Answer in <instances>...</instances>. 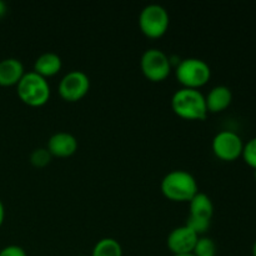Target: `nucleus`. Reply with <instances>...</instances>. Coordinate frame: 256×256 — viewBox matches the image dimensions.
Segmentation results:
<instances>
[{
  "label": "nucleus",
  "instance_id": "nucleus-1",
  "mask_svg": "<svg viewBox=\"0 0 256 256\" xmlns=\"http://www.w3.org/2000/svg\"><path fill=\"white\" fill-rule=\"evenodd\" d=\"M172 108L178 116L186 120H204L208 115L205 95L199 89L182 88L172 94Z\"/></svg>",
  "mask_w": 256,
  "mask_h": 256
},
{
  "label": "nucleus",
  "instance_id": "nucleus-2",
  "mask_svg": "<svg viewBox=\"0 0 256 256\" xmlns=\"http://www.w3.org/2000/svg\"><path fill=\"white\" fill-rule=\"evenodd\" d=\"M162 192L172 202H190L199 192L198 182L194 175L186 170H172L162 180Z\"/></svg>",
  "mask_w": 256,
  "mask_h": 256
},
{
  "label": "nucleus",
  "instance_id": "nucleus-3",
  "mask_svg": "<svg viewBox=\"0 0 256 256\" xmlns=\"http://www.w3.org/2000/svg\"><path fill=\"white\" fill-rule=\"evenodd\" d=\"M18 96L22 102L30 106H42L50 98V85L46 78L42 76L34 70L22 75L16 84Z\"/></svg>",
  "mask_w": 256,
  "mask_h": 256
},
{
  "label": "nucleus",
  "instance_id": "nucleus-4",
  "mask_svg": "<svg viewBox=\"0 0 256 256\" xmlns=\"http://www.w3.org/2000/svg\"><path fill=\"white\" fill-rule=\"evenodd\" d=\"M175 75L182 88L199 89L210 80L212 69L205 60L199 58H185L178 62Z\"/></svg>",
  "mask_w": 256,
  "mask_h": 256
},
{
  "label": "nucleus",
  "instance_id": "nucleus-5",
  "mask_svg": "<svg viewBox=\"0 0 256 256\" xmlns=\"http://www.w3.org/2000/svg\"><path fill=\"white\" fill-rule=\"evenodd\" d=\"M170 24L168 10L162 5L152 2L144 6L139 15L140 30L149 38H160L166 32Z\"/></svg>",
  "mask_w": 256,
  "mask_h": 256
},
{
  "label": "nucleus",
  "instance_id": "nucleus-6",
  "mask_svg": "<svg viewBox=\"0 0 256 256\" xmlns=\"http://www.w3.org/2000/svg\"><path fill=\"white\" fill-rule=\"evenodd\" d=\"M140 68L145 76L152 82H162L172 72V60L162 50L150 48L145 50L140 59Z\"/></svg>",
  "mask_w": 256,
  "mask_h": 256
},
{
  "label": "nucleus",
  "instance_id": "nucleus-7",
  "mask_svg": "<svg viewBox=\"0 0 256 256\" xmlns=\"http://www.w3.org/2000/svg\"><path fill=\"white\" fill-rule=\"evenodd\" d=\"M90 78L82 70H70L59 82V94L66 102H78L88 94Z\"/></svg>",
  "mask_w": 256,
  "mask_h": 256
},
{
  "label": "nucleus",
  "instance_id": "nucleus-8",
  "mask_svg": "<svg viewBox=\"0 0 256 256\" xmlns=\"http://www.w3.org/2000/svg\"><path fill=\"white\" fill-rule=\"evenodd\" d=\"M212 152L224 162H234L242 156L244 142L240 135L232 130H222L212 139Z\"/></svg>",
  "mask_w": 256,
  "mask_h": 256
},
{
  "label": "nucleus",
  "instance_id": "nucleus-9",
  "mask_svg": "<svg viewBox=\"0 0 256 256\" xmlns=\"http://www.w3.org/2000/svg\"><path fill=\"white\" fill-rule=\"evenodd\" d=\"M198 238L199 236L192 230H190L186 225H182L170 232V234L168 235L166 244L174 255L186 254V252H192Z\"/></svg>",
  "mask_w": 256,
  "mask_h": 256
},
{
  "label": "nucleus",
  "instance_id": "nucleus-10",
  "mask_svg": "<svg viewBox=\"0 0 256 256\" xmlns=\"http://www.w3.org/2000/svg\"><path fill=\"white\" fill-rule=\"evenodd\" d=\"M78 139L68 132H58L48 140V148L50 154L54 156L66 158L78 150Z\"/></svg>",
  "mask_w": 256,
  "mask_h": 256
},
{
  "label": "nucleus",
  "instance_id": "nucleus-11",
  "mask_svg": "<svg viewBox=\"0 0 256 256\" xmlns=\"http://www.w3.org/2000/svg\"><path fill=\"white\" fill-rule=\"evenodd\" d=\"M24 74V65L16 58H6V59L0 60V85L2 86L16 85Z\"/></svg>",
  "mask_w": 256,
  "mask_h": 256
},
{
  "label": "nucleus",
  "instance_id": "nucleus-12",
  "mask_svg": "<svg viewBox=\"0 0 256 256\" xmlns=\"http://www.w3.org/2000/svg\"><path fill=\"white\" fill-rule=\"evenodd\" d=\"M205 100L208 112H220L230 106L232 102V92L226 85H216L208 92Z\"/></svg>",
  "mask_w": 256,
  "mask_h": 256
},
{
  "label": "nucleus",
  "instance_id": "nucleus-13",
  "mask_svg": "<svg viewBox=\"0 0 256 256\" xmlns=\"http://www.w3.org/2000/svg\"><path fill=\"white\" fill-rule=\"evenodd\" d=\"M62 66V60L56 52H46L36 58L34 62V72L42 76H52L58 74Z\"/></svg>",
  "mask_w": 256,
  "mask_h": 256
},
{
  "label": "nucleus",
  "instance_id": "nucleus-14",
  "mask_svg": "<svg viewBox=\"0 0 256 256\" xmlns=\"http://www.w3.org/2000/svg\"><path fill=\"white\" fill-rule=\"evenodd\" d=\"M189 205L190 215L212 220V214H214V204H212L209 195L205 194V192H198L192 198V200L189 202Z\"/></svg>",
  "mask_w": 256,
  "mask_h": 256
},
{
  "label": "nucleus",
  "instance_id": "nucleus-15",
  "mask_svg": "<svg viewBox=\"0 0 256 256\" xmlns=\"http://www.w3.org/2000/svg\"><path fill=\"white\" fill-rule=\"evenodd\" d=\"M92 256H122V248L114 238H102L95 244Z\"/></svg>",
  "mask_w": 256,
  "mask_h": 256
},
{
  "label": "nucleus",
  "instance_id": "nucleus-16",
  "mask_svg": "<svg viewBox=\"0 0 256 256\" xmlns=\"http://www.w3.org/2000/svg\"><path fill=\"white\" fill-rule=\"evenodd\" d=\"M192 254L195 256H215L216 255V244L212 238L199 236L195 244Z\"/></svg>",
  "mask_w": 256,
  "mask_h": 256
},
{
  "label": "nucleus",
  "instance_id": "nucleus-17",
  "mask_svg": "<svg viewBox=\"0 0 256 256\" xmlns=\"http://www.w3.org/2000/svg\"><path fill=\"white\" fill-rule=\"evenodd\" d=\"M210 222H212V220L205 219V218L189 215V218H188L186 222H185V225H186L190 230H192L198 236H200V235L205 234V232L209 230Z\"/></svg>",
  "mask_w": 256,
  "mask_h": 256
},
{
  "label": "nucleus",
  "instance_id": "nucleus-18",
  "mask_svg": "<svg viewBox=\"0 0 256 256\" xmlns=\"http://www.w3.org/2000/svg\"><path fill=\"white\" fill-rule=\"evenodd\" d=\"M52 156V155L50 154V152L46 148H38V149L32 150V152L30 154V162H32L34 166L42 168L49 164Z\"/></svg>",
  "mask_w": 256,
  "mask_h": 256
},
{
  "label": "nucleus",
  "instance_id": "nucleus-19",
  "mask_svg": "<svg viewBox=\"0 0 256 256\" xmlns=\"http://www.w3.org/2000/svg\"><path fill=\"white\" fill-rule=\"evenodd\" d=\"M242 156L244 158L245 162H246L250 168L256 170V136L250 139L246 144H244Z\"/></svg>",
  "mask_w": 256,
  "mask_h": 256
},
{
  "label": "nucleus",
  "instance_id": "nucleus-20",
  "mask_svg": "<svg viewBox=\"0 0 256 256\" xmlns=\"http://www.w3.org/2000/svg\"><path fill=\"white\" fill-rule=\"evenodd\" d=\"M0 256H28L26 252L19 245H8L0 250Z\"/></svg>",
  "mask_w": 256,
  "mask_h": 256
},
{
  "label": "nucleus",
  "instance_id": "nucleus-21",
  "mask_svg": "<svg viewBox=\"0 0 256 256\" xmlns=\"http://www.w3.org/2000/svg\"><path fill=\"white\" fill-rule=\"evenodd\" d=\"M4 219H5V208H4V204H2V202L0 200V226H2V222H4Z\"/></svg>",
  "mask_w": 256,
  "mask_h": 256
},
{
  "label": "nucleus",
  "instance_id": "nucleus-22",
  "mask_svg": "<svg viewBox=\"0 0 256 256\" xmlns=\"http://www.w3.org/2000/svg\"><path fill=\"white\" fill-rule=\"evenodd\" d=\"M6 12H8L6 4H5L2 0H0V19H2L5 14H6Z\"/></svg>",
  "mask_w": 256,
  "mask_h": 256
},
{
  "label": "nucleus",
  "instance_id": "nucleus-23",
  "mask_svg": "<svg viewBox=\"0 0 256 256\" xmlns=\"http://www.w3.org/2000/svg\"><path fill=\"white\" fill-rule=\"evenodd\" d=\"M172 256H195V255L192 254V252H186V254H175Z\"/></svg>",
  "mask_w": 256,
  "mask_h": 256
},
{
  "label": "nucleus",
  "instance_id": "nucleus-24",
  "mask_svg": "<svg viewBox=\"0 0 256 256\" xmlns=\"http://www.w3.org/2000/svg\"><path fill=\"white\" fill-rule=\"evenodd\" d=\"M252 256H256V240H255V242H254V245H252Z\"/></svg>",
  "mask_w": 256,
  "mask_h": 256
},
{
  "label": "nucleus",
  "instance_id": "nucleus-25",
  "mask_svg": "<svg viewBox=\"0 0 256 256\" xmlns=\"http://www.w3.org/2000/svg\"><path fill=\"white\" fill-rule=\"evenodd\" d=\"M254 176H255V180H256V170H255V172H254Z\"/></svg>",
  "mask_w": 256,
  "mask_h": 256
},
{
  "label": "nucleus",
  "instance_id": "nucleus-26",
  "mask_svg": "<svg viewBox=\"0 0 256 256\" xmlns=\"http://www.w3.org/2000/svg\"><path fill=\"white\" fill-rule=\"evenodd\" d=\"M79 256H86V255H79Z\"/></svg>",
  "mask_w": 256,
  "mask_h": 256
}]
</instances>
